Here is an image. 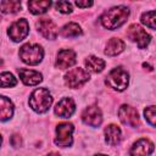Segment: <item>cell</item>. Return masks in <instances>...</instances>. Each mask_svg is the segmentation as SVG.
Segmentation results:
<instances>
[{
    "label": "cell",
    "instance_id": "9c48e42d",
    "mask_svg": "<svg viewBox=\"0 0 156 156\" xmlns=\"http://www.w3.org/2000/svg\"><path fill=\"white\" fill-rule=\"evenodd\" d=\"M118 117L121 122L129 127H136L139 126V115L138 111L129 106V105H122L118 110Z\"/></svg>",
    "mask_w": 156,
    "mask_h": 156
},
{
    "label": "cell",
    "instance_id": "f546056e",
    "mask_svg": "<svg viewBox=\"0 0 156 156\" xmlns=\"http://www.w3.org/2000/svg\"><path fill=\"white\" fill-rule=\"evenodd\" d=\"M95 156H107V155H104V154H98V155H95Z\"/></svg>",
    "mask_w": 156,
    "mask_h": 156
},
{
    "label": "cell",
    "instance_id": "30bf717a",
    "mask_svg": "<svg viewBox=\"0 0 156 156\" xmlns=\"http://www.w3.org/2000/svg\"><path fill=\"white\" fill-rule=\"evenodd\" d=\"M82 121L90 127H99L102 122V115L98 105L88 106L82 112Z\"/></svg>",
    "mask_w": 156,
    "mask_h": 156
},
{
    "label": "cell",
    "instance_id": "277c9868",
    "mask_svg": "<svg viewBox=\"0 0 156 156\" xmlns=\"http://www.w3.org/2000/svg\"><path fill=\"white\" fill-rule=\"evenodd\" d=\"M105 83L110 88H112V89H115L117 91H123L128 87L129 74L122 67H116L112 71H110V73L106 76Z\"/></svg>",
    "mask_w": 156,
    "mask_h": 156
},
{
    "label": "cell",
    "instance_id": "8992f818",
    "mask_svg": "<svg viewBox=\"0 0 156 156\" xmlns=\"http://www.w3.org/2000/svg\"><path fill=\"white\" fill-rule=\"evenodd\" d=\"M89 78H90V76H89L88 71H85L80 67H77V68H72L71 71H68L65 74V83L68 88L76 89V88L82 87L84 83H87L89 80Z\"/></svg>",
    "mask_w": 156,
    "mask_h": 156
},
{
    "label": "cell",
    "instance_id": "9a60e30c",
    "mask_svg": "<svg viewBox=\"0 0 156 156\" xmlns=\"http://www.w3.org/2000/svg\"><path fill=\"white\" fill-rule=\"evenodd\" d=\"M18 74L21 80L26 84V85H37L43 80V76L41 73L33 71V69H28V68H20L18 69Z\"/></svg>",
    "mask_w": 156,
    "mask_h": 156
},
{
    "label": "cell",
    "instance_id": "cb8c5ba5",
    "mask_svg": "<svg viewBox=\"0 0 156 156\" xmlns=\"http://www.w3.org/2000/svg\"><path fill=\"white\" fill-rule=\"evenodd\" d=\"M155 21H156V13H155V11H147V12H144L141 15V23L145 24L146 27L151 28V29H155L156 28Z\"/></svg>",
    "mask_w": 156,
    "mask_h": 156
},
{
    "label": "cell",
    "instance_id": "e0dca14e",
    "mask_svg": "<svg viewBox=\"0 0 156 156\" xmlns=\"http://www.w3.org/2000/svg\"><path fill=\"white\" fill-rule=\"evenodd\" d=\"M13 115V104L12 101L4 96L0 95V122L9 121Z\"/></svg>",
    "mask_w": 156,
    "mask_h": 156
},
{
    "label": "cell",
    "instance_id": "d6a6232c",
    "mask_svg": "<svg viewBox=\"0 0 156 156\" xmlns=\"http://www.w3.org/2000/svg\"><path fill=\"white\" fill-rule=\"evenodd\" d=\"M0 21H1V16H0Z\"/></svg>",
    "mask_w": 156,
    "mask_h": 156
},
{
    "label": "cell",
    "instance_id": "6da1fadb",
    "mask_svg": "<svg viewBox=\"0 0 156 156\" xmlns=\"http://www.w3.org/2000/svg\"><path fill=\"white\" fill-rule=\"evenodd\" d=\"M129 16V10L126 6H115L108 9L107 11H105L102 13V16L100 17L101 24L110 29V30H115L117 28H119L128 18Z\"/></svg>",
    "mask_w": 156,
    "mask_h": 156
},
{
    "label": "cell",
    "instance_id": "d6986e66",
    "mask_svg": "<svg viewBox=\"0 0 156 156\" xmlns=\"http://www.w3.org/2000/svg\"><path fill=\"white\" fill-rule=\"evenodd\" d=\"M85 63V67L90 71V72H94V73H99L101 72L104 68H105V61L100 57H96V56H89L85 58L84 61Z\"/></svg>",
    "mask_w": 156,
    "mask_h": 156
},
{
    "label": "cell",
    "instance_id": "7402d4cb",
    "mask_svg": "<svg viewBox=\"0 0 156 156\" xmlns=\"http://www.w3.org/2000/svg\"><path fill=\"white\" fill-rule=\"evenodd\" d=\"M0 11L4 13H16V12L21 11V1L4 0L0 2Z\"/></svg>",
    "mask_w": 156,
    "mask_h": 156
},
{
    "label": "cell",
    "instance_id": "83f0119b",
    "mask_svg": "<svg viewBox=\"0 0 156 156\" xmlns=\"http://www.w3.org/2000/svg\"><path fill=\"white\" fill-rule=\"evenodd\" d=\"M76 5L78 7H89L93 5V1H76Z\"/></svg>",
    "mask_w": 156,
    "mask_h": 156
},
{
    "label": "cell",
    "instance_id": "603a6c76",
    "mask_svg": "<svg viewBox=\"0 0 156 156\" xmlns=\"http://www.w3.org/2000/svg\"><path fill=\"white\" fill-rule=\"evenodd\" d=\"M17 84V79L10 72L0 73V88H11Z\"/></svg>",
    "mask_w": 156,
    "mask_h": 156
},
{
    "label": "cell",
    "instance_id": "4fadbf2b",
    "mask_svg": "<svg viewBox=\"0 0 156 156\" xmlns=\"http://www.w3.org/2000/svg\"><path fill=\"white\" fill-rule=\"evenodd\" d=\"M37 28L40 34L46 39L54 40L57 37V27L50 18H40L37 22Z\"/></svg>",
    "mask_w": 156,
    "mask_h": 156
},
{
    "label": "cell",
    "instance_id": "5bb4252c",
    "mask_svg": "<svg viewBox=\"0 0 156 156\" xmlns=\"http://www.w3.org/2000/svg\"><path fill=\"white\" fill-rule=\"evenodd\" d=\"M77 62L76 58V52L71 49H62L58 51L57 54V58H56V67L65 69L68 67H72L74 63Z\"/></svg>",
    "mask_w": 156,
    "mask_h": 156
},
{
    "label": "cell",
    "instance_id": "8fae6325",
    "mask_svg": "<svg viewBox=\"0 0 156 156\" xmlns=\"http://www.w3.org/2000/svg\"><path fill=\"white\" fill-rule=\"evenodd\" d=\"M152 152L154 143L145 138L136 140L130 147V156H150Z\"/></svg>",
    "mask_w": 156,
    "mask_h": 156
},
{
    "label": "cell",
    "instance_id": "ffe728a7",
    "mask_svg": "<svg viewBox=\"0 0 156 156\" xmlns=\"http://www.w3.org/2000/svg\"><path fill=\"white\" fill-rule=\"evenodd\" d=\"M51 6V1H29L28 2V9L33 15H41L45 13Z\"/></svg>",
    "mask_w": 156,
    "mask_h": 156
},
{
    "label": "cell",
    "instance_id": "484cf974",
    "mask_svg": "<svg viewBox=\"0 0 156 156\" xmlns=\"http://www.w3.org/2000/svg\"><path fill=\"white\" fill-rule=\"evenodd\" d=\"M55 6H56V9L60 11V12H62V13H71L72 12V4L71 2H68V1H58V2H56L55 4Z\"/></svg>",
    "mask_w": 156,
    "mask_h": 156
},
{
    "label": "cell",
    "instance_id": "ba28073f",
    "mask_svg": "<svg viewBox=\"0 0 156 156\" xmlns=\"http://www.w3.org/2000/svg\"><path fill=\"white\" fill-rule=\"evenodd\" d=\"M127 37L132 40L135 41L139 46V49H144L147 46V44L151 40V37L149 33H146L145 29H143L139 24H130L127 29Z\"/></svg>",
    "mask_w": 156,
    "mask_h": 156
},
{
    "label": "cell",
    "instance_id": "52a82bcc",
    "mask_svg": "<svg viewBox=\"0 0 156 156\" xmlns=\"http://www.w3.org/2000/svg\"><path fill=\"white\" fill-rule=\"evenodd\" d=\"M28 33H29V23L26 18H20L15 21L13 23H11L7 30L10 39L13 40L15 43L22 41L28 35Z\"/></svg>",
    "mask_w": 156,
    "mask_h": 156
},
{
    "label": "cell",
    "instance_id": "d4e9b609",
    "mask_svg": "<svg viewBox=\"0 0 156 156\" xmlns=\"http://www.w3.org/2000/svg\"><path fill=\"white\" fill-rule=\"evenodd\" d=\"M144 116L151 127H155V106L151 105L144 110Z\"/></svg>",
    "mask_w": 156,
    "mask_h": 156
},
{
    "label": "cell",
    "instance_id": "3957f363",
    "mask_svg": "<svg viewBox=\"0 0 156 156\" xmlns=\"http://www.w3.org/2000/svg\"><path fill=\"white\" fill-rule=\"evenodd\" d=\"M44 57V50L39 44H24L20 48V58L27 65H38Z\"/></svg>",
    "mask_w": 156,
    "mask_h": 156
},
{
    "label": "cell",
    "instance_id": "7a4b0ae2",
    "mask_svg": "<svg viewBox=\"0 0 156 156\" xmlns=\"http://www.w3.org/2000/svg\"><path fill=\"white\" fill-rule=\"evenodd\" d=\"M52 104V96L46 88L35 89L29 96V106L37 113L46 112Z\"/></svg>",
    "mask_w": 156,
    "mask_h": 156
},
{
    "label": "cell",
    "instance_id": "4dcf8cb0",
    "mask_svg": "<svg viewBox=\"0 0 156 156\" xmlns=\"http://www.w3.org/2000/svg\"><path fill=\"white\" fill-rule=\"evenodd\" d=\"M1 141H2V138H1V135H0V145H1Z\"/></svg>",
    "mask_w": 156,
    "mask_h": 156
},
{
    "label": "cell",
    "instance_id": "ac0fdd59",
    "mask_svg": "<svg viewBox=\"0 0 156 156\" xmlns=\"http://www.w3.org/2000/svg\"><path fill=\"white\" fill-rule=\"evenodd\" d=\"M126 48V44L122 39L119 38H111L107 44H106V49H105V54L107 56H116L118 54H121Z\"/></svg>",
    "mask_w": 156,
    "mask_h": 156
},
{
    "label": "cell",
    "instance_id": "f1b7e54d",
    "mask_svg": "<svg viewBox=\"0 0 156 156\" xmlns=\"http://www.w3.org/2000/svg\"><path fill=\"white\" fill-rule=\"evenodd\" d=\"M46 156H61L60 154H57V152H50L49 155H46Z\"/></svg>",
    "mask_w": 156,
    "mask_h": 156
},
{
    "label": "cell",
    "instance_id": "44dd1931",
    "mask_svg": "<svg viewBox=\"0 0 156 156\" xmlns=\"http://www.w3.org/2000/svg\"><path fill=\"white\" fill-rule=\"evenodd\" d=\"M83 32H82V28L74 23V22H69L67 24H65L61 29V35L65 37V38H71V37H78Z\"/></svg>",
    "mask_w": 156,
    "mask_h": 156
},
{
    "label": "cell",
    "instance_id": "1f68e13d",
    "mask_svg": "<svg viewBox=\"0 0 156 156\" xmlns=\"http://www.w3.org/2000/svg\"><path fill=\"white\" fill-rule=\"evenodd\" d=\"M1 65H2V60L0 58V66H1Z\"/></svg>",
    "mask_w": 156,
    "mask_h": 156
},
{
    "label": "cell",
    "instance_id": "7c38bea8",
    "mask_svg": "<svg viewBox=\"0 0 156 156\" xmlns=\"http://www.w3.org/2000/svg\"><path fill=\"white\" fill-rule=\"evenodd\" d=\"M76 110V104L73 101L72 98H63L62 100H60L56 106H55V115L61 117V118H68L73 115Z\"/></svg>",
    "mask_w": 156,
    "mask_h": 156
},
{
    "label": "cell",
    "instance_id": "2e32d148",
    "mask_svg": "<svg viewBox=\"0 0 156 156\" xmlns=\"http://www.w3.org/2000/svg\"><path fill=\"white\" fill-rule=\"evenodd\" d=\"M122 132L121 128L116 124H108L105 128V140L110 145H117L121 141Z\"/></svg>",
    "mask_w": 156,
    "mask_h": 156
},
{
    "label": "cell",
    "instance_id": "5b68a950",
    "mask_svg": "<svg viewBox=\"0 0 156 156\" xmlns=\"http://www.w3.org/2000/svg\"><path fill=\"white\" fill-rule=\"evenodd\" d=\"M74 130V127L69 122H62L58 123L56 127V138L55 144L60 147H67L72 145V133Z\"/></svg>",
    "mask_w": 156,
    "mask_h": 156
},
{
    "label": "cell",
    "instance_id": "4316f807",
    "mask_svg": "<svg viewBox=\"0 0 156 156\" xmlns=\"http://www.w3.org/2000/svg\"><path fill=\"white\" fill-rule=\"evenodd\" d=\"M11 144H12V146L18 147V146L21 145V138H20V135L13 134V135L11 136Z\"/></svg>",
    "mask_w": 156,
    "mask_h": 156
}]
</instances>
